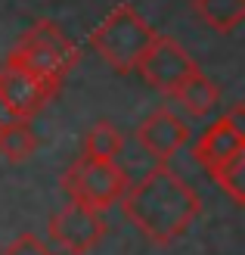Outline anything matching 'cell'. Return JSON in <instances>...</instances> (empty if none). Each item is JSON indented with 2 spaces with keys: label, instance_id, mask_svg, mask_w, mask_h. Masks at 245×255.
<instances>
[{
  "label": "cell",
  "instance_id": "cell-4",
  "mask_svg": "<svg viewBox=\"0 0 245 255\" xmlns=\"http://www.w3.org/2000/svg\"><path fill=\"white\" fill-rule=\"evenodd\" d=\"M127 181V171L118 159H96V156H78L62 171V193L69 202H81L87 209L106 212L109 206L121 199Z\"/></svg>",
  "mask_w": 245,
  "mask_h": 255
},
{
  "label": "cell",
  "instance_id": "cell-9",
  "mask_svg": "<svg viewBox=\"0 0 245 255\" xmlns=\"http://www.w3.org/2000/svg\"><path fill=\"white\" fill-rule=\"evenodd\" d=\"M245 152V128H242V106L221 116L202 131V137L192 143V159H196L205 171L217 168L221 162Z\"/></svg>",
  "mask_w": 245,
  "mask_h": 255
},
{
  "label": "cell",
  "instance_id": "cell-12",
  "mask_svg": "<svg viewBox=\"0 0 245 255\" xmlns=\"http://www.w3.org/2000/svg\"><path fill=\"white\" fill-rule=\"evenodd\" d=\"M189 6L199 16V22L217 34L236 31L245 19V0H189Z\"/></svg>",
  "mask_w": 245,
  "mask_h": 255
},
{
  "label": "cell",
  "instance_id": "cell-15",
  "mask_svg": "<svg viewBox=\"0 0 245 255\" xmlns=\"http://www.w3.org/2000/svg\"><path fill=\"white\" fill-rule=\"evenodd\" d=\"M3 255H56L44 240H37L34 234H22L3 249Z\"/></svg>",
  "mask_w": 245,
  "mask_h": 255
},
{
  "label": "cell",
  "instance_id": "cell-13",
  "mask_svg": "<svg viewBox=\"0 0 245 255\" xmlns=\"http://www.w3.org/2000/svg\"><path fill=\"white\" fill-rule=\"evenodd\" d=\"M124 149V134L112 122H96L90 125V131L84 134V149L81 156H96V159H118Z\"/></svg>",
  "mask_w": 245,
  "mask_h": 255
},
{
  "label": "cell",
  "instance_id": "cell-11",
  "mask_svg": "<svg viewBox=\"0 0 245 255\" xmlns=\"http://www.w3.org/2000/svg\"><path fill=\"white\" fill-rule=\"evenodd\" d=\"M37 149V131L31 119H0V156L6 162H25Z\"/></svg>",
  "mask_w": 245,
  "mask_h": 255
},
{
  "label": "cell",
  "instance_id": "cell-8",
  "mask_svg": "<svg viewBox=\"0 0 245 255\" xmlns=\"http://www.w3.org/2000/svg\"><path fill=\"white\" fill-rule=\"evenodd\" d=\"M137 143L143 152H149L156 162H171L180 149H183L189 143V125L177 116L174 109H167V106H159V109H152L149 116L137 125Z\"/></svg>",
  "mask_w": 245,
  "mask_h": 255
},
{
  "label": "cell",
  "instance_id": "cell-5",
  "mask_svg": "<svg viewBox=\"0 0 245 255\" xmlns=\"http://www.w3.org/2000/svg\"><path fill=\"white\" fill-rule=\"evenodd\" d=\"M47 234L66 255H87L106 240L109 221L99 209H87L81 202H69L66 209H59L50 218Z\"/></svg>",
  "mask_w": 245,
  "mask_h": 255
},
{
  "label": "cell",
  "instance_id": "cell-6",
  "mask_svg": "<svg viewBox=\"0 0 245 255\" xmlns=\"http://www.w3.org/2000/svg\"><path fill=\"white\" fill-rule=\"evenodd\" d=\"M56 91L59 87H53L41 75L19 66L9 56L0 66V112H6L12 119H34L53 100Z\"/></svg>",
  "mask_w": 245,
  "mask_h": 255
},
{
  "label": "cell",
  "instance_id": "cell-3",
  "mask_svg": "<svg viewBox=\"0 0 245 255\" xmlns=\"http://www.w3.org/2000/svg\"><path fill=\"white\" fill-rule=\"evenodd\" d=\"M9 59L41 75L53 87H62V78L78 66V47L69 41V34L56 22L41 19L16 41V47L9 50Z\"/></svg>",
  "mask_w": 245,
  "mask_h": 255
},
{
  "label": "cell",
  "instance_id": "cell-2",
  "mask_svg": "<svg viewBox=\"0 0 245 255\" xmlns=\"http://www.w3.org/2000/svg\"><path fill=\"white\" fill-rule=\"evenodd\" d=\"M156 28L140 16L137 6L121 3L115 6L102 25L90 34V47L96 50V56L106 62L112 72L118 75H131L137 69V62L143 59L149 44L156 41Z\"/></svg>",
  "mask_w": 245,
  "mask_h": 255
},
{
  "label": "cell",
  "instance_id": "cell-1",
  "mask_svg": "<svg viewBox=\"0 0 245 255\" xmlns=\"http://www.w3.org/2000/svg\"><path fill=\"white\" fill-rule=\"evenodd\" d=\"M121 212L149 243L167 246L183 237L202 215V196L183 174L167 168V162H159L137 184L124 187Z\"/></svg>",
  "mask_w": 245,
  "mask_h": 255
},
{
  "label": "cell",
  "instance_id": "cell-10",
  "mask_svg": "<svg viewBox=\"0 0 245 255\" xmlns=\"http://www.w3.org/2000/svg\"><path fill=\"white\" fill-rule=\"evenodd\" d=\"M167 97H171L186 116L205 119V116H211V112L217 109V103H221V87H217V81H211L202 69H196L189 78L180 81Z\"/></svg>",
  "mask_w": 245,
  "mask_h": 255
},
{
  "label": "cell",
  "instance_id": "cell-7",
  "mask_svg": "<svg viewBox=\"0 0 245 255\" xmlns=\"http://www.w3.org/2000/svg\"><path fill=\"white\" fill-rule=\"evenodd\" d=\"M196 69H199L196 59L180 47V41H174V37H167V34H156V41L149 44V50L143 53V59L137 62L134 72L152 87V91L171 94L174 87L183 78H189Z\"/></svg>",
  "mask_w": 245,
  "mask_h": 255
},
{
  "label": "cell",
  "instance_id": "cell-14",
  "mask_svg": "<svg viewBox=\"0 0 245 255\" xmlns=\"http://www.w3.org/2000/svg\"><path fill=\"white\" fill-rule=\"evenodd\" d=\"M208 174H211V181L236 202V206H245V152H239V156L221 162Z\"/></svg>",
  "mask_w": 245,
  "mask_h": 255
}]
</instances>
